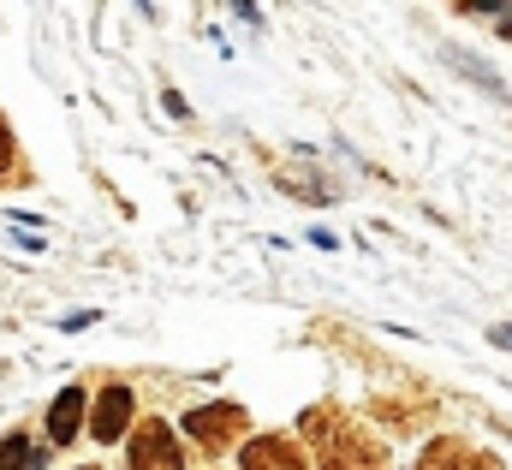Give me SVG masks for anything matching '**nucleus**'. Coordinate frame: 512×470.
I'll list each match as a JSON object with an SVG mask.
<instances>
[{
    "label": "nucleus",
    "mask_w": 512,
    "mask_h": 470,
    "mask_svg": "<svg viewBox=\"0 0 512 470\" xmlns=\"http://www.w3.org/2000/svg\"><path fill=\"white\" fill-rule=\"evenodd\" d=\"M417 470H501V459L477 453V447H471V441H459V435H441V441H429V447H423Z\"/></svg>",
    "instance_id": "nucleus-3"
},
{
    "label": "nucleus",
    "mask_w": 512,
    "mask_h": 470,
    "mask_svg": "<svg viewBox=\"0 0 512 470\" xmlns=\"http://www.w3.org/2000/svg\"><path fill=\"white\" fill-rule=\"evenodd\" d=\"M233 12H239L245 24H262V12H256V0H233Z\"/></svg>",
    "instance_id": "nucleus-13"
},
{
    "label": "nucleus",
    "mask_w": 512,
    "mask_h": 470,
    "mask_svg": "<svg viewBox=\"0 0 512 470\" xmlns=\"http://www.w3.org/2000/svg\"><path fill=\"white\" fill-rule=\"evenodd\" d=\"M185 435H191L203 453H221L233 435H245V411H239V405H197V411L185 417Z\"/></svg>",
    "instance_id": "nucleus-1"
},
{
    "label": "nucleus",
    "mask_w": 512,
    "mask_h": 470,
    "mask_svg": "<svg viewBox=\"0 0 512 470\" xmlns=\"http://www.w3.org/2000/svg\"><path fill=\"white\" fill-rule=\"evenodd\" d=\"M126 423H131V387L108 381V387H102V399H96L90 435H96V441H114V435H126Z\"/></svg>",
    "instance_id": "nucleus-5"
},
{
    "label": "nucleus",
    "mask_w": 512,
    "mask_h": 470,
    "mask_svg": "<svg viewBox=\"0 0 512 470\" xmlns=\"http://www.w3.org/2000/svg\"><path fill=\"white\" fill-rule=\"evenodd\" d=\"M245 470H304V453L292 435H256L245 447Z\"/></svg>",
    "instance_id": "nucleus-6"
},
{
    "label": "nucleus",
    "mask_w": 512,
    "mask_h": 470,
    "mask_svg": "<svg viewBox=\"0 0 512 470\" xmlns=\"http://www.w3.org/2000/svg\"><path fill=\"white\" fill-rule=\"evenodd\" d=\"M78 429H84V387H66V393H60V399L48 405V435H54V441L66 447V441H72Z\"/></svg>",
    "instance_id": "nucleus-7"
},
{
    "label": "nucleus",
    "mask_w": 512,
    "mask_h": 470,
    "mask_svg": "<svg viewBox=\"0 0 512 470\" xmlns=\"http://www.w3.org/2000/svg\"><path fill=\"white\" fill-rule=\"evenodd\" d=\"M131 470H185V453H179V441L161 417H149L131 435Z\"/></svg>",
    "instance_id": "nucleus-2"
},
{
    "label": "nucleus",
    "mask_w": 512,
    "mask_h": 470,
    "mask_svg": "<svg viewBox=\"0 0 512 470\" xmlns=\"http://www.w3.org/2000/svg\"><path fill=\"white\" fill-rule=\"evenodd\" d=\"M322 470H382V459L364 435L340 429V435H322Z\"/></svg>",
    "instance_id": "nucleus-4"
},
{
    "label": "nucleus",
    "mask_w": 512,
    "mask_h": 470,
    "mask_svg": "<svg viewBox=\"0 0 512 470\" xmlns=\"http://www.w3.org/2000/svg\"><path fill=\"white\" fill-rule=\"evenodd\" d=\"M12 161H18V149H12V125H6V119H0V173H6V167H12Z\"/></svg>",
    "instance_id": "nucleus-10"
},
{
    "label": "nucleus",
    "mask_w": 512,
    "mask_h": 470,
    "mask_svg": "<svg viewBox=\"0 0 512 470\" xmlns=\"http://www.w3.org/2000/svg\"><path fill=\"white\" fill-rule=\"evenodd\" d=\"M441 60H447V66H453V72H465V78H471V84H477V90H489V96H495V102H507V84H501V78H495V72H489V66H477V60H471V54H465V48H447V54H441Z\"/></svg>",
    "instance_id": "nucleus-8"
},
{
    "label": "nucleus",
    "mask_w": 512,
    "mask_h": 470,
    "mask_svg": "<svg viewBox=\"0 0 512 470\" xmlns=\"http://www.w3.org/2000/svg\"><path fill=\"white\" fill-rule=\"evenodd\" d=\"M90 322H96V310H78V316H66L60 328H66V334H78V328H90Z\"/></svg>",
    "instance_id": "nucleus-12"
},
{
    "label": "nucleus",
    "mask_w": 512,
    "mask_h": 470,
    "mask_svg": "<svg viewBox=\"0 0 512 470\" xmlns=\"http://www.w3.org/2000/svg\"><path fill=\"white\" fill-rule=\"evenodd\" d=\"M0 470H42V453L30 447L24 429H12V435L0 441Z\"/></svg>",
    "instance_id": "nucleus-9"
},
{
    "label": "nucleus",
    "mask_w": 512,
    "mask_h": 470,
    "mask_svg": "<svg viewBox=\"0 0 512 470\" xmlns=\"http://www.w3.org/2000/svg\"><path fill=\"white\" fill-rule=\"evenodd\" d=\"M489 340H495L501 352H512V322H495V328H489Z\"/></svg>",
    "instance_id": "nucleus-11"
}]
</instances>
